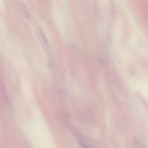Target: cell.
<instances>
[{
	"instance_id": "1",
	"label": "cell",
	"mask_w": 148,
	"mask_h": 148,
	"mask_svg": "<svg viewBox=\"0 0 148 148\" xmlns=\"http://www.w3.org/2000/svg\"><path fill=\"white\" fill-rule=\"evenodd\" d=\"M83 148H88V147H83Z\"/></svg>"
}]
</instances>
